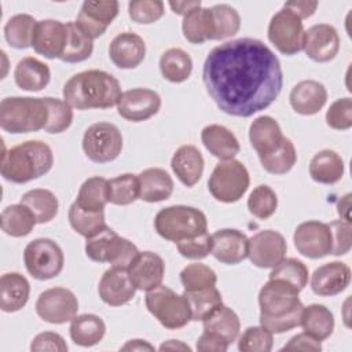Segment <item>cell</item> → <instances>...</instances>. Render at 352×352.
I'll return each mask as SVG.
<instances>
[{
	"instance_id": "1",
	"label": "cell",
	"mask_w": 352,
	"mask_h": 352,
	"mask_svg": "<svg viewBox=\"0 0 352 352\" xmlns=\"http://www.w3.org/2000/svg\"><path fill=\"white\" fill-rule=\"evenodd\" d=\"M206 92L226 114L250 117L279 96L283 72L276 55L257 38H236L214 47L205 59Z\"/></svg>"
},
{
	"instance_id": "2",
	"label": "cell",
	"mask_w": 352,
	"mask_h": 352,
	"mask_svg": "<svg viewBox=\"0 0 352 352\" xmlns=\"http://www.w3.org/2000/svg\"><path fill=\"white\" fill-rule=\"evenodd\" d=\"M300 290L283 279H270L258 293L260 324L272 334L289 331L301 323Z\"/></svg>"
},
{
	"instance_id": "3",
	"label": "cell",
	"mask_w": 352,
	"mask_h": 352,
	"mask_svg": "<svg viewBox=\"0 0 352 352\" xmlns=\"http://www.w3.org/2000/svg\"><path fill=\"white\" fill-rule=\"evenodd\" d=\"M118 80L107 72L92 69L72 76L63 85V99L77 110L110 109L121 96Z\"/></svg>"
},
{
	"instance_id": "4",
	"label": "cell",
	"mask_w": 352,
	"mask_h": 352,
	"mask_svg": "<svg viewBox=\"0 0 352 352\" xmlns=\"http://www.w3.org/2000/svg\"><path fill=\"white\" fill-rule=\"evenodd\" d=\"M54 165L51 147L41 140H26L11 147L1 158V176L23 184L48 173Z\"/></svg>"
},
{
	"instance_id": "5",
	"label": "cell",
	"mask_w": 352,
	"mask_h": 352,
	"mask_svg": "<svg viewBox=\"0 0 352 352\" xmlns=\"http://www.w3.org/2000/svg\"><path fill=\"white\" fill-rule=\"evenodd\" d=\"M48 106L44 98L8 96L0 103V126L10 133H29L44 129Z\"/></svg>"
},
{
	"instance_id": "6",
	"label": "cell",
	"mask_w": 352,
	"mask_h": 352,
	"mask_svg": "<svg viewBox=\"0 0 352 352\" xmlns=\"http://www.w3.org/2000/svg\"><path fill=\"white\" fill-rule=\"evenodd\" d=\"M154 227L160 236L176 243L206 232L208 220L205 213L194 206L172 205L157 213Z\"/></svg>"
},
{
	"instance_id": "7",
	"label": "cell",
	"mask_w": 352,
	"mask_h": 352,
	"mask_svg": "<svg viewBox=\"0 0 352 352\" xmlns=\"http://www.w3.org/2000/svg\"><path fill=\"white\" fill-rule=\"evenodd\" d=\"M85 254L92 261L109 263L111 267L128 270L139 254V250L131 241L104 226L95 235L87 238Z\"/></svg>"
},
{
	"instance_id": "8",
	"label": "cell",
	"mask_w": 352,
	"mask_h": 352,
	"mask_svg": "<svg viewBox=\"0 0 352 352\" xmlns=\"http://www.w3.org/2000/svg\"><path fill=\"white\" fill-rule=\"evenodd\" d=\"M146 307L164 327L170 330L184 327L191 320V309L186 296L177 294L164 285L147 292Z\"/></svg>"
},
{
	"instance_id": "9",
	"label": "cell",
	"mask_w": 352,
	"mask_h": 352,
	"mask_svg": "<svg viewBox=\"0 0 352 352\" xmlns=\"http://www.w3.org/2000/svg\"><path fill=\"white\" fill-rule=\"evenodd\" d=\"M250 177L246 166L235 158L220 161L208 180L212 197L224 204L239 201L248 191Z\"/></svg>"
},
{
	"instance_id": "10",
	"label": "cell",
	"mask_w": 352,
	"mask_h": 352,
	"mask_svg": "<svg viewBox=\"0 0 352 352\" xmlns=\"http://www.w3.org/2000/svg\"><path fill=\"white\" fill-rule=\"evenodd\" d=\"M23 261L28 272L33 278L47 280L62 272L65 256L55 241L50 238H37L26 245L23 250Z\"/></svg>"
},
{
	"instance_id": "11",
	"label": "cell",
	"mask_w": 352,
	"mask_h": 352,
	"mask_svg": "<svg viewBox=\"0 0 352 352\" xmlns=\"http://www.w3.org/2000/svg\"><path fill=\"white\" fill-rule=\"evenodd\" d=\"M82 150L92 162H111L121 154L122 135L111 122H95L82 136Z\"/></svg>"
},
{
	"instance_id": "12",
	"label": "cell",
	"mask_w": 352,
	"mask_h": 352,
	"mask_svg": "<svg viewBox=\"0 0 352 352\" xmlns=\"http://www.w3.org/2000/svg\"><path fill=\"white\" fill-rule=\"evenodd\" d=\"M304 32L301 19L283 7L270 21L268 40L279 52L285 55H296L302 50Z\"/></svg>"
},
{
	"instance_id": "13",
	"label": "cell",
	"mask_w": 352,
	"mask_h": 352,
	"mask_svg": "<svg viewBox=\"0 0 352 352\" xmlns=\"http://www.w3.org/2000/svg\"><path fill=\"white\" fill-rule=\"evenodd\" d=\"M78 300L66 287H51L44 290L36 301L37 315L48 323L63 324L72 322L77 315Z\"/></svg>"
},
{
	"instance_id": "14",
	"label": "cell",
	"mask_w": 352,
	"mask_h": 352,
	"mask_svg": "<svg viewBox=\"0 0 352 352\" xmlns=\"http://www.w3.org/2000/svg\"><path fill=\"white\" fill-rule=\"evenodd\" d=\"M287 243L283 235L274 230H264L249 239L248 257L258 268H274L286 258Z\"/></svg>"
},
{
	"instance_id": "15",
	"label": "cell",
	"mask_w": 352,
	"mask_h": 352,
	"mask_svg": "<svg viewBox=\"0 0 352 352\" xmlns=\"http://www.w3.org/2000/svg\"><path fill=\"white\" fill-rule=\"evenodd\" d=\"M293 241L298 253L308 258H322L331 254V232L327 223L308 220L298 224Z\"/></svg>"
},
{
	"instance_id": "16",
	"label": "cell",
	"mask_w": 352,
	"mask_h": 352,
	"mask_svg": "<svg viewBox=\"0 0 352 352\" xmlns=\"http://www.w3.org/2000/svg\"><path fill=\"white\" fill-rule=\"evenodd\" d=\"M161 109V96L148 88H132L121 94L117 102L118 114L131 122H142Z\"/></svg>"
},
{
	"instance_id": "17",
	"label": "cell",
	"mask_w": 352,
	"mask_h": 352,
	"mask_svg": "<svg viewBox=\"0 0 352 352\" xmlns=\"http://www.w3.org/2000/svg\"><path fill=\"white\" fill-rule=\"evenodd\" d=\"M116 0H87L82 3L76 23L92 40L100 37L118 15Z\"/></svg>"
},
{
	"instance_id": "18",
	"label": "cell",
	"mask_w": 352,
	"mask_h": 352,
	"mask_svg": "<svg viewBox=\"0 0 352 352\" xmlns=\"http://www.w3.org/2000/svg\"><path fill=\"white\" fill-rule=\"evenodd\" d=\"M302 50L314 62H329L336 58L340 50V36L334 26L316 23L304 32Z\"/></svg>"
},
{
	"instance_id": "19",
	"label": "cell",
	"mask_w": 352,
	"mask_h": 352,
	"mask_svg": "<svg viewBox=\"0 0 352 352\" xmlns=\"http://www.w3.org/2000/svg\"><path fill=\"white\" fill-rule=\"evenodd\" d=\"M99 297L110 307H120L128 304L136 293L128 270L120 267H110L104 271L98 286Z\"/></svg>"
},
{
	"instance_id": "20",
	"label": "cell",
	"mask_w": 352,
	"mask_h": 352,
	"mask_svg": "<svg viewBox=\"0 0 352 352\" xmlns=\"http://www.w3.org/2000/svg\"><path fill=\"white\" fill-rule=\"evenodd\" d=\"M128 274L136 289L148 292L162 285L165 263L162 257L154 252H139L128 267Z\"/></svg>"
},
{
	"instance_id": "21",
	"label": "cell",
	"mask_w": 352,
	"mask_h": 352,
	"mask_svg": "<svg viewBox=\"0 0 352 352\" xmlns=\"http://www.w3.org/2000/svg\"><path fill=\"white\" fill-rule=\"evenodd\" d=\"M67 38L66 23L55 19H43L36 23L32 47L33 50L48 58H60Z\"/></svg>"
},
{
	"instance_id": "22",
	"label": "cell",
	"mask_w": 352,
	"mask_h": 352,
	"mask_svg": "<svg viewBox=\"0 0 352 352\" xmlns=\"http://www.w3.org/2000/svg\"><path fill=\"white\" fill-rule=\"evenodd\" d=\"M351 280V268L341 261H330L318 267L311 276V289L322 297L336 296L346 289Z\"/></svg>"
},
{
	"instance_id": "23",
	"label": "cell",
	"mask_w": 352,
	"mask_h": 352,
	"mask_svg": "<svg viewBox=\"0 0 352 352\" xmlns=\"http://www.w3.org/2000/svg\"><path fill=\"white\" fill-rule=\"evenodd\" d=\"M249 238L234 228L219 230L212 234V254L223 264L234 265L248 257Z\"/></svg>"
},
{
	"instance_id": "24",
	"label": "cell",
	"mask_w": 352,
	"mask_h": 352,
	"mask_svg": "<svg viewBox=\"0 0 352 352\" xmlns=\"http://www.w3.org/2000/svg\"><path fill=\"white\" fill-rule=\"evenodd\" d=\"M109 56L120 69H135L144 60L146 44L139 34L122 32L111 40Z\"/></svg>"
},
{
	"instance_id": "25",
	"label": "cell",
	"mask_w": 352,
	"mask_h": 352,
	"mask_svg": "<svg viewBox=\"0 0 352 352\" xmlns=\"http://www.w3.org/2000/svg\"><path fill=\"white\" fill-rule=\"evenodd\" d=\"M289 99L296 113L314 116L326 104L327 91L324 85L316 80H302L292 88Z\"/></svg>"
},
{
	"instance_id": "26",
	"label": "cell",
	"mask_w": 352,
	"mask_h": 352,
	"mask_svg": "<svg viewBox=\"0 0 352 352\" xmlns=\"http://www.w3.org/2000/svg\"><path fill=\"white\" fill-rule=\"evenodd\" d=\"M170 166L177 179L187 187L195 186L204 172V157L192 144L180 146L172 160Z\"/></svg>"
},
{
	"instance_id": "27",
	"label": "cell",
	"mask_w": 352,
	"mask_h": 352,
	"mask_svg": "<svg viewBox=\"0 0 352 352\" xmlns=\"http://www.w3.org/2000/svg\"><path fill=\"white\" fill-rule=\"evenodd\" d=\"M283 138L278 121L270 116H260L250 124L249 139L258 157L274 151Z\"/></svg>"
},
{
	"instance_id": "28",
	"label": "cell",
	"mask_w": 352,
	"mask_h": 352,
	"mask_svg": "<svg viewBox=\"0 0 352 352\" xmlns=\"http://www.w3.org/2000/svg\"><path fill=\"white\" fill-rule=\"evenodd\" d=\"M201 140L205 148L216 158L226 161L232 160L241 150L235 135L223 125L212 124L202 129Z\"/></svg>"
},
{
	"instance_id": "29",
	"label": "cell",
	"mask_w": 352,
	"mask_h": 352,
	"mask_svg": "<svg viewBox=\"0 0 352 352\" xmlns=\"http://www.w3.org/2000/svg\"><path fill=\"white\" fill-rule=\"evenodd\" d=\"M30 294L29 280L19 272H7L0 279V308L4 312L22 309Z\"/></svg>"
},
{
	"instance_id": "30",
	"label": "cell",
	"mask_w": 352,
	"mask_h": 352,
	"mask_svg": "<svg viewBox=\"0 0 352 352\" xmlns=\"http://www.w3.org/2000/svg\"><path fill=\"white\" fill-rule=\"evenodd\" d=\"M15 84L23 91L37 92L44 89L51 80V70L48 65L37 58H22L14 70Z\"/></svg>"
},
{
	"instance_id": "31",
	"label": "cell",
	"mask_w": 352,
	"mask_h": 352,
	"mask_svg": "<svg viewBox=\"0 0 352 352\" xmlns=\"http://www.w3.org/2000/svg\"><path fill=\"white\" fill-rule=\"evenodd\" d=\"M140 184V199L160 202L168 199L173 192V180L165 169L148 168L138 175Z\"/></svg>"
},
{
	"instance_id": "32",
	"label": "cell",
	"mask_w": 352,
	"mask_h": 352,
	"mask_svg": "<svg viewBox=\"0 0 352 352\" xmlns=\"http://www.w3.org/2000/svg\"><path fill=\"white\" fill-rule=\"evenodd\" d=\"M344 161L333 150L324 148L316 153L309 162V176L322 184H334L344 176Z\"/></svg>"
},
{
	"instance_id": "33",
	"label": "cell",
	"mask_w": 352,
	"mask_h": 352,
	"mask_svg": "<svg viewBox=\"0 0 352 352\" xmlns=\"http://www.w3.org/2000/svg\"><path fill=\"white\" fill-rule=\"evenodd\" d=\"M70 338L80 346H94L102 341L106 333L103 319L95 314L76 315L70 323Z\"/></svg>"
},
{
	"instance_id": "34",
	"label": "cell",
	"mask_w": 352,
	"mask_h": 352,
	"mask_svg": "<svg viewBox=\"0 0 352 352\" xmlns=\"http://www.w3.org/2000/svg\"><path fill=\"white\" fill-rule=\"evenodd\" d=\"M304 331L319 341L329 338L334 330V316L322 304H311L302 308L301 323Z\"/></svg>"
},
{
	"instance_id": "35",
	"label": "cell",
	"mask_w": 352,
	"mask_h": 352,
	"mask_svg": "<svg viewBox=\"0 0 352 352\" xmlns=\"http://www.w3.org/2000/svg\"><path fill=\"white\" fill-rule=\"evenodd\" d=\"M1 230L14 238L26 236L32 232L37 220L33 212L23 204H14L1 212Z\"/></svg>"
},
{
	"instance_id": "36",
	"label": "cell",
	"mask_w": 352,
	"mask_h": 352,
	"mask_svg": "<svg viewBox=\"0 0 352 352\" xmlns=\"http://www.w3.org/2000/svg\"><path fill=\"white\" fill-rule=\"evenodd\" d=\"M204 330L206 331H213L220 334L223 338L227 340L228 344H232L241 330V322L238 315L224 305L223 302L217 305L204 320H202Z\"/></svg>"
},
{
	"instance_id": "37",
	"label": "cell",
	"mask_w": 352,
	"mask_h": 352,
	"mask_svg": "<svg viewBox=\"0 0 352 352\" xmlns=\"http://www.w3.org/2000/svg\"><path fill=\"white\" fill-rule=\"evenodd\" d=\"M160 70L165 80L183 82L191 76L192 59L182 48H169L160 58Z\"/></svg>"
},
{
	"instance_id": "38",
	"label": "cell",
	"mask_w": 352,
	"mask_h": 352,
	"mask_svg": "<svg viewBox=\"0 0 352 352\" xmlns=\"http://www.w3.org/2000/svg\"><path fill=\"white\" fill-rule=\"evenodd\" d=\"M80 208L89 212H102L109 202V180L102 176L87 179L74 201Z\"/></svg>"
},
{
	"instance_id": "39",
	"label": "cell",
	"mask_w": 352,
	"mask_h": 352,
	"mask_svg": "<svg viewBox=\"0 0 352 352\" xmlns=\"http://www.w3.org/2000/svg\"><path fill=\"white\" fill-rule=\"evenodd\" d=\"M21 204L26 205L33 212L40 224L51 221L58 214V198L52 191L45 188H34L25 192L21 198Z\"/></svg>"
},
{
	"instance_id": "40",
	"label": "cell",
	"mask_w": 352,
	"mask_h": 352,
	"mask_svg": "<svg viewBox=\"0 0 352 352\" xmlns=\"http://www.w3.org/2000/svg\"><path fill=\"white\" fill-rule=\"evenodd\" d=\"M183 36L192 44H202L212 40V19L210 10L197 7L183 16L182 22Z\"/></svg>"
},
{
	"instance_id": "41",
	"label": "cell",
	"mask_w": 352,
	"mask_h": 352,
	"mask_svg": "<svg viewBox=\"0 0 352 352\" xmlns=\"http://www.w3.org/2000/svg\"><path fill=\"white\" fill-rule=\"evenodd\" d=\"M67 38L60 60L67 63H77L88 59L94 51V40L87 36L76 22H66Z\"/></svg>"
},
{
	"instance_id": "42",
	"label": "cell",
	"mask_w": 352,
	"mask_h": 352,
	"mask_svg": "<svg viewBox=\"0 0 352 352\" xmlns=\"http://www.w3.org/2000/svg\"><path fill=\"white\" fill-rule=\"evenodd\" d=\"M36 23L37 21L29 14H16L11 16L4 26L6 41L16 50L32 47Z\"/></svg>"
},
{
	"instance_id": "43",
	"label": "cell",
	"mask_w": 352,
	"mask_h": 352,
	"mask_svg": "<svg viewBox=\"0 0 352 352\" xmlns=\"http://www.w3.org/2000/svg\"><path fill=\"white\" fill-rule=\"evenodd\" d=\"M212 19V40H224L238 33L241 16L238 11L228 4H216L209 8Z\"/></svg>"
},
{
	"instance_id": "44",
	"label": "cell",
	"mask_w": 352,
	"mask_h": 352,
	"mask_svg": "<svg viewBox=\"0 0 352 352\" xmlns=\"http://www.w3.org/2000/svg\"><path fill=\"white\" fill-rule=\"evenodd\" d=\"M258 158H260L263 168L268 173L285 175L289 170H292V168L296 165L297 153H296V147L292 143V140L287 138H283L280 144L274 151H271L263 157H258Z\"/></svg>"
},
{
	"instance_id": "45",
	"label": "cell",
	"mask_w": 352,
	"mask_h": 352,
	"mask_svg": "<svg viewBox=\"0 0 352 352\" xmlns=\"http://www.w3.org/2000/svg\"><path fill=\"white\" fill-rule=\"evenodd\" d=\"M140 197L139 177L133 173H124L109 180V202L125 206Z\"/></svg>"
},
{
	"instance_id": "46",
	"label": "cell",
	"mask_w": 352,
	"mask_h": 352,
	"mask_svg": "<svg viewBox=\"0 0 352 352\" xmlns=\"http://www.w3.org/2000/svg\"><path fill=\"white\" fill-rule=\"evenodd\" d=\"M190 304L191 320H204L217 305L223 302L221 294L216 286H210L201 290L183 293Z\"/></svg>"
},
{
	"instance_id": "47",
	"label": "cell",
	"mask_w": 352,
	"mask_h": 352,
	"mask_svg": "<svg viewBox=\"0 0 352 352\" xmlns=\"http://www.w3.org/2000/svg\"><path fill=\"white\" fill-rule=\"evenodd\" d=\"M69 221L76 232L85 238H89L106 226L104 210L89 212L73 202L69 208Z\"/></svg>"
},
{
	"instance_id": "48",
	"label": "cell",
	"mask_w": 352,
	"mask_h": 352,
	"mask_svg": "<svg viewBox=\"0 0 352 352\" xmlns=\"http://www.w3.org/2000/svg\"><path fill=\"white\" fill-rule=\"evenodd\" d=\"M180 282L184 292H194L216 286L217 275L210 267L201 263H192L182 270Z\"/></svg>"
},
{
	"instance_id": "49",
	"label": "cell",
	"mask_w": 352,
	"mask_h": 352,
	"mask_svg": "<svg viewBox=\"0 0 352 352\" xmlns=\"http://www.w3.org/2000/svg\"><path fill=\"white\" fill-rule=\"evenodd\" d=\"M278 208V198L275 191L265 186L260 184L257 186L248 198V209L249 212L261 220H265L271 217Z\"/></svg>"
},
{
	"instance_id": "50",
	"label": "cell",
	"mask_w": 352,
	"mask_h": 352,
	"mask_svg": "<svg viewBox=\"0 0 352 352\" xmlns=\"http://www.w3.org/2000/svg\"><path fill=\"white\" fill-rule=\"evenodd\" d=\"M270 279H283L301 292L308 282V268L301 260L285 258L272 268Z\"/></svg>"
},
{
	"instance_id": "51",
	"label": "cell",
	"mask_w": 352,
	"mask_h": 352,
	"mask_svg": "<svg viewBox=\"0 0 352 352\" xmlns=\"http://www.w3.org/2000/svg\"><path fill=\"white\" fill-rule=\"evenodd\" d=\"M48 106V122L45 125V132L48 133H62L66 131L73 121V110L69 103L58 98H44Z\"/></svg>"
},
{
	"instance_id": "52",
	"label": "cell",
	"mask_w": 352,
	"mask_h": 352,
	"mask_svg": "<svg viewBox=\"0 0 352 352\" xmlns=\"http://www.w3.org/2000/svg\"><path fill=\"white\" fill-rule=\"evenodd\" d=\"M272 344L274 337L270 330L263 326H250L239 337L238 349L242 352H270Z\"/></svg>"
},
{
	"instance_id": "53",
	"label": "cell",
	"mask_w": 352,
	"mask_h": 352,
	"mask_svg": "<svg viewBox=\"0 0 352 352\" xmlns=\"http://www.w3.org/2000/svg\"><path fill=\"white\" fill-rule=\"evenodd\" d=\"M164 3L161 0H133L128 4L129 18L136 23H154L164 15Z\"/></svg>"
},
{
	"instance_id": "54",
	"label": "cell",
	"mask_w": 352,
	"mask_h": 352,
	"mask_svg": "<svg viewBox=\"0 0 352 352\" xmlns=\"http://www.w3.org/2000/svg\"><path fill=\"white\" fill-rule=\"evenodd\" d=\"M326 122L333 129H349L352 126V99L340 98L333 102L326 113Z\"/></svg>"
},
{
	"instance_id": "55",
	"label": "cell",
	"mask_w": 352,
	"mask_h": 352,
	"mask_svg": "<svg viewBox=\"0 0 352 352\" xmlns=\"http://www.w3.org/2000/svg\"><path fill=\"white\" fill-rule=\"evenodd\" d=\"M176 246L183 257L190 260H201L212 253V235H209L206 231L194 238L176 242Z\"/></svg>"
},
{
	"instance_id": "56",
	"label": "cell",
	"mask_w": 352,
	"mask_h": 352,
	"mask_svg": "<svg viewBox=\"0 0 352 352\" xmlns=\"http://www.w3.org/2000/svg\"><path fill=\"white\" fill-rule=\"evenodd\" d=\"M331 232V254L342 256L351 250L352 227L349 221L334 220L327 223Z\"/></svg>"
},
{
	"instance_id": "57",
	"label": "cell",
	"mask_w": 352,
	"mask_h": 352,
	"mask_svg": "<svg viewBox=\"0 0 352 352\" xmlns=\"http://www.w3.org/2000/svg\"><path fill=\"white\" fill-rule=\"evenodd\" d=\"M30 351L38 352V351H56V352H66L67 344L63 340V337L54 331H44L37 334L32 344Z\"/></svg>"
},
{
	"instance_id": "58",
	"label": "cell",
	"mask_w": 352,
	"mask_h": 352,
	"mask_svg": "<svg viewBox=\"0 0 352 352\" xmlns=\"http://www.w3.org/2000/svg\"><path fill=\"white\" fill-rule=\"evenodd\" d=\"M228 342L220 334L213 331H206L197 340V351L199 352H226L228 349Z\"/></svg>"
},
{
	"instance_id": "59",
	"label": "cell",
	"mask_w": 352,
	"mask_h": 352,
	"mask_svg": "<svg viewBox=\"0 0 352 352\" xmlns=\"http://www.w3.org/2000/svg\"><path fill=\"white\" fill-rule=\"evenodd\" d=\"M320 349H322L320 341L305 331L292 337L289 342L282 348V351H315V352Z\"/></svg>"
},
{
	"instance_id": "60",
	"label": "cell",
	"mask_w": 352,
	"mask_h": 352,
	"mask_svg": "<svg viewBox=\"0 0 352 352\" xmlns=\"http://www.w3.org/2000/svg\"><path fill=\"white\" fill-rule=\"evenodd\" d=\"M283 7L290 10L300 19H305L315 14V11L318 8V1H315V0H293V1H286L283 4Z\"/></svg>"
},
{
	"instance_id": "61",
	"label": "cell",
	"mask_w": 352,
	"mask_h": 352,
	"mask_svg": "<svg viewBox=\"0 0 352 352\" xmlns=\"http://www.w3.org/2000/svg\"><path fill=\"white\" fill-rule=\"evenodd\" d=\"M201 1L199 0H194V1H169V7L172 8V11L177 15H186L188 11H191L192 8L201 7Z\"/></svg>"
},
{
	"instance_id": "62",
	"label": "cell",
	"mask_w": 352,
	"mask_h": 352,
	"mask_svg": "<svg viewBox=\"0 0 352 352\" xmlns=\"http://www.w3.org/2000/svg\"><path fill=\"white\" fill-rule=\"evenodd\" d=\"M349 209H351V194H346V195H344V197L338 201V204H337V210H338V214L342 217L341 220H345V221H349V223H351Z\"/></svg>"
},
{
	"instance_id": "63",
	"label": "cell",
	"mask_w": 352,
	"mask_h": 352,
	"mask_svg": "<svg viewBox=\"0 0 352 352\" xmlns=\"http://www.w3.org/2000/svg\"><path fill=\"white\" fill-rule=\"evenodd\" d=\"M122 351H154V346L148 344L144 340H129L124 346H121Z\"/></svg>"
},
{
	"instance_id": "64",
	"label": "cell",
	"mask_w": 352,
	"mask_h": 352,
	"mask_svg": "<svg viewBox=\"0 0 352 352\" xmlns=\"http://www.w3.org/2000/svg\"><path fill=\"white\" fill-rule=\"evenodd\" d=\"M160 351H191V348L179 340H168L166 342L161 344Z\"/></svg>"
}]
</instances>
